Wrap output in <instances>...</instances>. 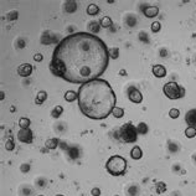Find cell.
<instances>
[{
  "mask_svg": "<svg viewBox=\"0 0 196 196\" xmlns=\"http://www.w3.org/2000/svg\"><path fill=\"white\" fill-rule=\"evenodd\" d=\"M109 63V48L91 32H75L55 47L50 71L66 82L85 85L99 78Z\"/></svg>",
  "mask_w": 196,
  "mask_h": 196,
  "instance_id": "obj_1",
  "label": "cell"
},
{
  "mask_svg": "<svg viewBox=\"0 0 196 196\" xmlns=\"http://www.w3.org/2000/svg\"><path fill=\"white\" fill-rule=\"evenodd\" d=\"M78 108L89 119H105L117 107V96L105 79L97 78L78 88Z\"/></svg>",
  "mask_w": 196,
  "mask_h": 196,
  "instance_id": "obj_2",
  "label": "cell"
},
{
  "mask_svg": "<svg viewBox=\"0 0 196 196\" xmlns=\"http://www.w3.org/2000/svg\"><path fill=\"white\" fill-rule=\"evenodd\" d=\"M128 163L125 158L122 155H111V157L105 161V170L112 176H122L125 174Z\"/></svg>",
  "mask_w": 196,
  "mask_h": 196,
  "instance_id": "obj_3",
  "label": "cell"
},
{
  "mask_svg": "<svg viewBox=\"0 0 196 196\" xmlns=\"http://www.w3.org/2000/svg\"><path fill=\"white\" fill-rule=\"evenodd\" d=\"M163 92H164L165 97L169 98V99H180V98L185 97L186 89H185V87L177 85L176 82L170 81V82L163 86Z\"/></svg>",
  "mask_w": 196,
  "mask_h": 196,
  "instance_id": "obj_4",
  "label": "cell"
},
{
  "mask_svg": "<svg viewBox=\"0 0 196 196\" xmlns=\"http://www.w3.org/2000/svg\"><path fill=\"white\" fill-rule=\"evenodd\" d=\"M119 138L122 142L124 143H135L138 139V132H137V127L128 122V123H124L119 128Z\"/></svg>",
  "mask_w": 196,
  "mask_h": 196,
  "instance_id": "obj_5",
  "label": "cell"
},
{
  "mask_svg": "<svg viewBox=\"0 0 196 196\" xmlns=\"http://www.w3.org/2000/svg\"><path fill=\"white\" fill-rule=\"evenodd\" d=\"M127 96H128V99H129L130 102L135 103V104H140V103L143 102V98H144L143 94H142V92H140L138 88H135L134 86L128 87V89H127Z\"/></svg>",
  "mask_w": 196,
  "mask_h": 196,
  "instance_id": "obj_6",
  "label": "cell"
},
{
  "mask_svg": "<svg viewBox=\"0 0 196 196\" xmlns=\"http://www.w3.org/2000/svg\"><path fill=\"white\" fill-rule=\"evenodd\" d=\"M18 139L24 144H30V143H32V139H34V134H32L30 128H27V129L20 128V130L18 132Z\"/></svg>",
  "mask_w": 196,
  "mask_h": 196,
  "instance_id": "obj_7",
  "label": "cell"
},
{
  "mask_svg": "<svg viewBox=\"0 0 196 196\" xmlns=\"http://www.w3.org/2000/svg\"><path fill=\"white\" fill-rule=\"evenodd\" d=\"M32 71H34V67H32L30 63H22L18 68V75L20 77H29V76H31Z\"/></svg>",
  "mask_w": 196,
  "mask_h": 196,
  "instance_id": "obj_8",
  "label": "cell"
},
{
  "mask_svg": "<svg viewBox=\"0 0 196 196\" xmlns=\"http://www.w3.org/2000/svg\"><path fill=\"white\" fill-rule=\"evenodd\" d=\"M185 122L189 127H195L196 128V108L190 109L185 114Z\"/></svg>",
  "mask_w": 196,
  "mask_h": 196,
  "instance_id": "obj_9",
  "label": "cell"
},
{
  "mask_svg": "<svg viewBox=\"0 0 196 196\" xmlns=\"http://www.w3.org/2000/svg\"><path fill=\"white\" fill-rule=\"evenodd\" d=\"M151 72L157 78H163L166 76V68L163 65H154L151 67Z\"/></svg>",
  "mask_w": 196,
  "mask_h": 196,
  "instance_id": "obj_10",
  "label": "cell"
},
{
  "mask_svg": "<svg viewBox=\"0 0 196 196\" xmlns=\"http://www.w3.org/2000/svg\"><path fill=\"white\" fill-rule=\"evenodd\" d=\"M130 158L133 160H140L143 158V150L139 145H134L132 149H130Z\"/></svg>",
  "mask_w": 196,
  "mask_h": 196,
  "instance_id": "obj_11",
  "label": "cell"
},
{
  "mask_svg": "<svg viewBox=\"0 0 196 196\" xmlns=\"http://www.w3.org/2000/svg\"><path fill=\"white\" fill-rule=\"evenodd\" d=\"M125 194L127 196H138L140 194V189L138 184H129L125 189Z\"/></svg>",
  "mask_w": 196,
  "mask_h": 196,
  "instance_id": "obj_12",
  "label": "cell"
},
{
  "mask_svg": "<svg viewBox=\"0 0 196 196\" xmlns=\"http://www.w3.org/2000/svg\"><path fill=\"white\" fill-rule=\"evenodd\" d=\"M144 15L146 16V18H155L158 14H159V7L158 6H148V7H145V9L143 10Z\"/></svg>",
  "mask_w": 196,
  "mask_h": 196,
  "instance_id": "obj_13",
  "label": "cell"
},
{
  "mask_svg": "<svg viewBox=\"0 0 196 196\" xmlns=\"http://www.w3.org/2000/svg\"><path fill=\"white\" fill-rule=\"evenodd\" d=\"M65 101L68 102V103H72V102H75L76 99H78V92L76 91H72V89H68V91L65 92Z\"/></svg>",
  "mask_w": 196,
  "mask_h": 196,
  "instance_id": "obj_14",
  "label": "cell"
},
{
  "mask_svg": "<svg viewBox=\"0 0 196 196\" xmlns=\"http://www.w3.org/2000/svg\"><path fill=\"white\" fill-rule=\"evenodd\" d=\"M59 144H60V140L57 139V138H50V139H47L45 142V146L50 150H55L57 146H59Z\"/></svg>",
  "mask_w": 196,
  "mask_h": 196,
  "instance_id": "obj_15",
  "label": "cell"
},
{
  "mask_svg": "<svg viewBox=\"0 0 196 196\" xmlns=\"http://www.w3.org/2000/svg\"><path fill=\"white\" fill-rule=\"evenodd\" d=\"M20 196H32L34 195V189L30 185H22L19 189Z\"/></svg>",
  "mask_w": 196,
  "mask_h": 196,
  "instance_id": "obj_16",
  "label": "cell"
},
{
  "mask_svg": "<svg viewBox=\"0 0 196 196\" xmlns=\"http://www.w3.org/2000/svg\"><path fill=\"white\" fill-rule=\"evenodd\" d=\"M46 99H47V92L46 91H40L36 96V98H35V103H36V105H41Z\"/></svg>",
  "mask_w": 196,
  "mask_h": 196,
  "instance_id": "obj_17",
  "label": "cell"
},
{
  "mask_svg": "<svg viewBox=\"0 0 196 196\" xmlns=\"http://www.w3.org/2000/svg\"><path fill=\"white\" fill-rule=\"evenodd\" d=\"M99 24H101V27L109 29L113 25V21L111 19V16H103V18L99 20Z\"/></svg>",
  "mask_w": 196,
  "mask_h": 196,
  "instance_id": "obj_18",
  "label": "cell"
},
{
  "mask_svg": "<svg viewBox=\"0 0 196 196\" xmlns=\"http://www.w3.org/2000/svg\"><path fill=\"white\" fill-rule=\"evenodd\" d=\"M98 13H99V6H98L97 4H89L87 6V14L89 16H94Z\"/></svg>",
  "mask_w": 196,
  "mask_h": 196,
  "instance_id": "obj_19",
  "label": "cell"
},
{
  "mask_svg": "<svg viewBox=\"0 0 196 196\" xmlns=\"http://www.w3.org/2000/svg\"><path fill=\"white\" fill-rule=\"evenodd\" d=\"M99 26H101V24L98 22V21H91L88 24V29L89 31H91V34H96V32L99 31Z\"/></svg>",
  "mask_w": 196,
  "mask_h": 196,
  "instance_id": "obj_20",
  "label": "cell"
},
{
  "mask_svg": "<svg viewBox=\"0 0 196 196\" xmlns=\"http://www.w3.org/2000/svg\"><path fill=\"white\" fill-rule=\"evenodd\" d=\"M30 124H31V120H30L29 118H26V117H21V118L19 119V127H20L21 129H27V128H30Z\"/></svg>",
  "mask_w": 196,
  "mask_h": 196,
  "instance_id": "obj_21",
  "label": "cell"
},
{
  "mask_svg": "<svg viewBox=\"0 0 196 196\" xmlns=\"http://www.w3.org/2000/svg\"><path fill=\"white\" fill-rule=\"evenodd\" d=\"M137 132L140 135H145L146 133H148V125H146L144 122H140V123L137 125Z\"/></svg>",
  "mask_w": 196,
  "mask_h": 196,
  "instance_id": "obj_22",
  "label": "cell"
},
{
  "mask_svg": "<svg viewBox=\"0 0 196 196\" xmlns=\"http://www.w3.org/2000/svg\"><path fill=\"white\" fill-rule=\"evenodd\" d=\"M62 113H63L62 105H56V107L51 111V117H52V118H60Z\"/></svg>",
  "mask_w": 196,
  "mask_h": 196,
  "instance_id": "obj_23",
  "label": "cell"
},
{
  "mask_svg": "<svg viewBox=\"0 0 196 196\" xmlns=\"http://www.w3.org/2000/svg\"><path fill=\"white\" fill-rule=\"evenodd\" d=\"M47 180H46V177H37L36 180H35V186L37 187V189H45V187L47 186Z\"/></svg>",
  "mask_w": 196,
  "mask_h": 196,
  "instance_id": "obj_24",
  "label": "cell"
},
{
  "mask_svg": "<svg viewBox=\"0 0 196 196\" xmlns=\"http://www.w3.org/2000/svg\"><path fill=\"white\" fill-rule=\"evenodd\" d=\"M65 5H66L65 9H66L67 13H75L77 10V4L75 1H66V3H65Z\"/></svg>",
  "mask_w": 196,
  "mask_h": 196,
  "instance_id": "obj_25",
  "label": "cell"
},
{
  "mask_svg": "<svg viewBox=\"0 0 196 196\" xmlns=\"http://www.w3.org/2000/svg\"><path fill=\"white\" fill-rule=\"evenodd\" d=\"M185 137L191 139V138H195L196 137V128L195 127H187L185 129Z\"/></svg>",
  "mask_w": 196,
  "mask_h": 196,
  "instance_id": "obj_26",
  "label": "cell"
},
{
  "mask_svg": "<svg viewBox=\"0 0 196 196\" xmlns=\"http://www.w3.org/2000/svg\"><path fill=\"white\" fill-rule=\"evenodd\" d=\"M112 116L114 118H122L124 116V108H122V107H116L113 109L112 112Z\"/></svg>",
  "mask_w": 196,
  "mask_h": 196,
  "instance_id": "obj_27",
  "label": "cell"
},
{
  "mask_svg": "<svg viewBox=\"0 0 196 196\" xmlns=\"http://www.w3.org/2000/svg\"><path fill=\"white\" fill-rule=\"evenodd\" d=\"M165 191H166V184L165 183H158L157 185H155V192H157L158 195H161Z\"/></svg>",
  "mask_w": 196,
  "mask_h": 196,
  "instance_id": "obj_28",
  "label": "cell"
},
{
  "mask_svg": "<svg viewBox=\"0 0 196 196\" xmlns=\"http://www.w3.org/2000/svg\"><path fill=\"white\" fill-rule=\"evenodd\" d=\"M125 24H127V26L128 27H133L135 24H137V19H135V16L133 15H129L125 18Z\"/></svg>",
  "mask_w": 196,
  "mask_h": 196,
  "instance_id": "obj_29",
  "label": "cell"
},
{
  "mask_svg": "<svg viewBox=\"0 0 196 196\" xmlns=\"http://www.w3.org/2000/svg\"><path fill=\"white\" fill-rule=\"evenodd\" d=\"M5 149H6L7 151H13V150L15 149V143H14V140L11 139V138L5 142Z\"/></svg>",
  "mask_w": 196,
  "mask_h": 196,
  "instance_id": "obj_30",
  "label": "cell"
},
{
  "mask_svg": "<svg viewBox=\"0 0 196 196\" xmlns=\"http://www.w3.org/2000/svg\"><path fill=\"white\" fill-rule=\"evenodd\" d=\"M179 116H180V111L177 108H171L169 111V117L171 119H176V118H179Z\"/></svg>",
  "mask_w": 196,
  "mask_h": 196,
  "instance_id": "obj_31",
  "label": "cell"
},
{
  "mask_svg": "<svg viewBox=\"0 0 196 196\" xmlns=\"http://www.w3.org/2000/svg\"><path fill=\"white\" fill-rule=\"evenodd\" d=\"M18 15H19V13L16 10H11V11H9L6 14V19L7 20H16L18 19Z\"/></svg>",
  "mask_w": 196,
  "mask_h": 196,
  "instance_id": "obj_32",
  "label": "cell"
},
{
  "mask_svg": "<svg viewBox=\"0 0 196 196\" xmlns=\"http://www.w3.org/2000/svg\"><path fill=\"white\" fill-rule=\"evenodd\" d=\"M118 56H119V50H118V47L109 48V57H112V59H118Z\"/></svg>",
  "mask_w": 196,
  "mask_h": 196,
  "instance_id": "obj_33",
  "label": "cell"
},
{
  "mask_svg": "<svg viewBox=\"0 0 196 196\" xmlns=\"http://www.w3.org/2000/svg\"><path fill=\"white\" fill-rule=\"evenodd\" d=\"M150 29H151V31L154 32V34H155V32H159V31H160V29H161L160 22H159V21H154V22L151 24Z\"/></svg>",
  "mask_w": 196,
  "mask_h": 196,
  "instance_id": "obj_34",
  "label": "cell"
},
{
  "mask_svg": "<svg viewBox=\"0 0 196 196\" xmlns=\"http://www.w3.org/2000/svg\"><path fill=\"white\" fill-rule=\"evenodd\" d=\"M102 195V190H101V187H98V186H94L91 189V196H101Z\"/></svg>",
  "mask_w": 196,
  "mask_h": 196,
  "instance_id": "obj_35",
  "label": "cell"
},
{
  "mask_svg": "<svg viewBox=\"0 0 196 196\" xmlns=\"http://www.w3.org/2000/svg\"><path fill=\"white\" fill-rule=\"evenodd\" d=\"M20 171L21 173H29L30 171V164H27V163H24V164H21L20 165Z\"/></svg>",
  "mask_w": 196,
  "mask_h": 196,
  "instance_id": "obj_36",
  "label": "cell"
},
{
  "mask_svg": "<svg viewBox=\"0 0 196 196\" xmlns=\"http://www.w3.org/2000/svg\"><path fill=\"white\" fill-rule=\"evenodd\" d=\"M68 155L72 158V159H76L78 155H77V150H76V148L75 146H72V148H70V150H68Z\"/></svg>",
  "mask_w": 196,
  "mask_h": 196,
  "instance_id": "obj_37",
  "label": "cell"
},
{
  "mask_svg": "<svg viewBox=\"0 0 196 196\" xmlns=\"http://www.w3.org/2000/svg\"><path fill=\"white\" fill-rule=\"evenodd\" d=\"M34 60H35L36 62H42V61H44L42 53H35V55H34Z\"/></svg>",
  "mask_w": 196,
  "mask_h": 196,
  "instance_id": "obj_38",
  "label": "cell"
},
{
  "mask_svg": "<svg viewBox=\"0 0 196 196\" xmlns=\"http://www.w3.org/2000/svg\"><path fill=\"white\" fill-rule=\"evenodd\" d=\"M18 45H19V48H22V47H25V41H24L22 39H20V40H19V44H18Z\"/></svg>",
  "mask_w": 196,
  "mask_h": 196,
  "instance_id": "obj_39",
  "label": "cell"
},
{
  "mask_svg": "<svg viewBox=\"0 0 196 196\" xmlns=\"http://www.w3.org/2000/svg\"><path fill=\"white\" fill-rule=\"evenodd\" d=\"M119 75H120V76H125V75H127L125 70H120V71H119Z\"/></svg>",
  "mask_w": 196,
  "mask_h": 196,
  "instance_id": "obj_40",
  "label": "cell"
},
{
  "mask_svg": "<svg viewBox=\"0 0 196 196\" xmlns=\"http://www.w3.org/2000/svg\"><path fill=\"white\" fill-rule=\"evenodd\" d=\"M10 112H15V107H14V105H11V107H10Z\"/></svg>",
  "mask_w": 196,
  "mask_h": 196,
  "instance_id": "obj_41",
  "label": "cell"
},
{
  "mask_svg": "<svg viewBox=\"0 0 196 196\" xmlns=\"http://www.w3.org/2000/svg\"><path fill=\"white\" fill-rule=\"evenodd\" d=\"M192 159H194V163H196V154H194V158Z\"/></svg>",
  "mask_w": 196,
  "mask_h": 196,
  "instance_id": "obj_42",
  "label": "cell"
},
{
  "mask_svg": "<svg viewBox=\"0 0 196 196\" xmlns=\"http://www.w3.org/2000/svg\"><path fill=\"white\" fill-rule=\"evenodd\" d=\"M55 196H65V195H62V194H57V195H55Z\"/></svg>",
  "mask_w": 196,
  "mask_h": 196,
  "instance_id": "obj_43",
  "label": "cell"
},
{
  "mask_svg": "<svg viewBox=\"0 0 196 196\" xmlns=\"http://www.w3.org/2000/svg\"><path fill=\"white\" fill-rule=\"evenodd\" d=\"M37 196H45V195H37Z\"/></svg>",
  "mask_w": 196,
  "mask_h": 196,
  "instance_id": "obj_44",
  "label": "cell"
}]
</instances>
